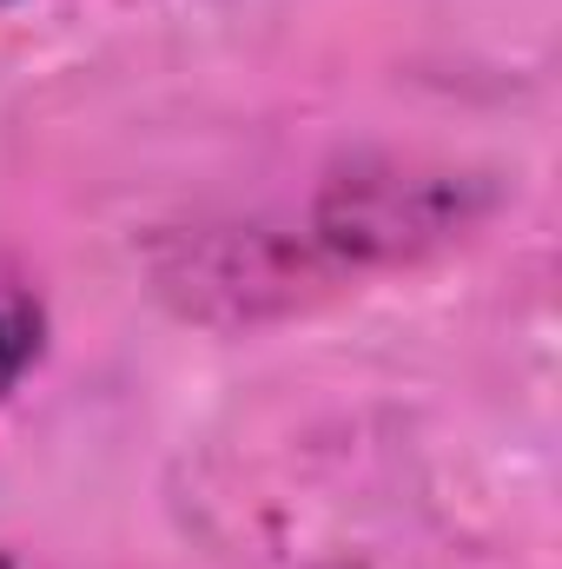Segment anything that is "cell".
Wrapping results in <instances>:
<instances>
[{
	"instance_id": "3",
	"label": "cell",
	"mask_w": 562,
	"mask_h": 569,
	"mask_svg": "<svg viewBox=\"0 0 562 569\" xmlns=\"http://www.w3.org/2000/svg\"><path fill=\"white\" fill-rule=\"evenodd\" d=\"M0 569H13V557H0Z\"/></svg>"
},
{
	"instance_id": "1",
	"label": "cell",
	"mask_w": 562,
	"mask_h": 569,
	"mask_svg": "<svg viewBox=\"0 0 562 569\" xmlns=\"http://www.w3.org/2000/svg\"><path fill=\"white\" fill-rule=\"evenodd\" d=\"M496 206V186L476 172H443V166H344L318 192V246L351 266H398L463 239L483 212Z\"/></svg>"
},
{
	"instance_id": "2",
	"label": "cell",
	"mask_w": 562,
	"mask_h": 569,
	"mask_svg": "<svg viewBox=\"0 0 562 569\" xmlns=\"http://www.w3.org/2000/svg\"><path fill=\"white\" fill-rule=\"evenodd\" d=\"M33 325H40V318H27V305H20L13 291H0V371H13V365L40 345Z\"/></svg>"
}]
</instances>
